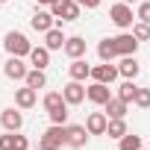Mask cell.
<instances>
[{
	"mask_svg": "<svg viewBox=\"0 0 150 150\" xmlns=\"http://www.w3.org/2000/svg\"><path fill=\"white\" fill-rule=\"evenodd\" d=\"M62 144H68V129L62 124H50L38 138V150H59Z\"/></svg>",
	"mask_w": 150,
	"mask_h": 150,
	"instance_id": "obj_1",
	"label": "cell"
},
{
	"mask_svg": "<svg viewBox=\"0 0 150 150\" xmlns=\"http://www.w3.org/2000/svg\"><path fill=\"white\" fill-rule=\"evenodd\" d=\"M3 47H6V53H9V56H30V50H33L30 38H27L24 33H18V30L6 33V38H3Z\"/></svg>",
	"mask_w": 150,
	"mask_h": 150,
	"instance_id": "obj_2",
	"label": "cell"
},
{
	"mask_svg": "<svg viewBox=\"0 0 150 150\" xmlns=\"http://www.w3.org/2000/svg\"><path fill=\"white\" fill-rule=\"evenodd\" d=\"M50 12H53L56 21H77L80 12H83V6L77 3V0H56V3L50 6Z\"/></svg>",
	"mask_w": 150,
	"mask_h": 150,
	"instance_id": "obj_3",
	"label": "cell"
},
{
	"mask_svg": "<svg viewBox=\"0 0 150 150\" xmlns=\"http://www.w3.org/2000/svg\"><path fill=\"white\" fill-rule=\"evenodd\" d=\"M118 77H121V71H118V65H112V62H100V65L91 68V80H94V83H106V86H112Z\"/></svg>",
	"mask_w": 150,
	"mask_h": 150,
	"instance_id": "obj_4",
	"label": "cell"
},
{
	"mask_svg": "<svg viewBox=\"0 0 150 150\" xmlns=\"http://www.w3.org/2000/svg\"><path fill=\"white\" fill-rule=\"evenodd\" d=\"M109 18H112V24L115 27H121V30H132V9H129V3H115L112 9H109Z\"/></svg>",
	"mask_w": 150,
	"mask_h": 150,
	"instance_id": "obj_5",
	"label": "cell"
},
{
	"mask_svg": "<svg viewBox=\"0 0 150 150\" xmlns=\"http://www.w3.org/2000/svg\"><path fill=\"white\" fill-rule=\"evenodd\" d=\"M62 94H65L68 106H80V103L86 100V86H83L80 80H71V83L62 86Z\"/></svg>",
	"mask_w": 150,
	"mask_h": 150,
	"instance_id": "obj_6",
	"label": "cell"
},
{
	"mask_svg": "<svg viewBox=\"0 0 150 150\" xmlns=\"http://www.w3.org/2000/svg\"><path fill=\"white\" fill-rule=\"evenodd\" d=\"M3 74L9 80H27V65H24V56H9L6 65H3Z\"/></svg>",
	"mask_w": 150,
	"mask_h": 150,
	"instance_id": "obj_7",
	"label": "cell"
},
{
	"mask_svg": "<svg viewBox=\"0 0 150 150\" xmlns=\"http://www.w3.org/2000/svg\"><path fill=\"white\" fill-rule=\"evenodd\" d=\"M138 44H141V41H138L132 33H121V35H115V47H118V56H135Z\"/></svg>",
	"mask_w": 150,
	"mask_h": 150,
	"instance_id": "obj_8",
	"label": "cell"
},
{
	"mask_svg": "<svg viewBox=\"0 0 150 150\" xmlns=\"http://www.w3.org/2000/svg\"><path fill=\"white\" fill-rule=\"evenodd\" d=\"M68 129V147H74V150H80V147H86L88 144V129L86 127H80V124H71V127H65Z\"/></svg>",
	"mask_w": 150,
	"mask_h": 150,
	"instance_id": "obj_9",
	"label": "cell"
},
{
	"mask_svg": "<svg viewBox=\"0 0 150 150\" xmlns=\"http://www.w3.org/2000/svg\"><path fill=\"white\" fill-rule=\"evenodd\" d=\"M86 97H88L91 103H97V106H106L109 97H112V91H109L106 83H91V86L86 88Z\"/></svg>",
	"mask_w": 150,
	"mask_h": 150,
	"instance_id": "obj_10",
	"label": "cell"
},
{
	"mask_svg": "<svg viewBox=\"0 0 150 150\" xmlns=\"http://www.w3.org/2000/svg\"><path fill=\"white\" fill-rule=\"evenodd\" d=\"M106 127H109V115L106 112H91L86 118V129L91 135H106Z\"/></svg>",
	"mask_w": 150,
	"mask_h": 150,
	"instance_id": "obj_11",
	"label": "cell"
},
{
	"mask_svg": "<svg viewBox=\"0 0 150 150\" xmlns=\"http://www.w3.org/2000/svg\"><path fill=\"white\" fill-rule=\"evenodd\" d=\"M0 124H3V129H9V132H18L24 127V115L18 109H3L0 112Z\"/></svg>",
	"mask_w": 150,
	"mask_h": 150,
	"instance_id": "obj_12",
	"label": "cell"
},
{
	"mask_svg": "<svg viewBox=\"0 0 150 150\" xmlns=\"http://www.w3.org/2000/svg\"><path fill=\"white\" fill-rule=\"evenodd\" d=\"M62 50H65L68 59H83V56H86V38H83V35H71Z\"/></svg>",
	"mask_w": 150,
	"mask_h": 150,
	"instance_id": "obj_13",
	"label": "cell"
},
{
	"mask_svg": "<svg viewBox=\"0 0 150 150\" xmlns=\"http://www.w3.org/2000/svg\"><path fill=\"white\" fill-rule=\"evenodd\" d=\"M68 74H71V80H80V83H86V80L91 77V65H88L86 59H71V65H68Z\"/></svg>",
	"mask_w": 150,
	"mask_h": 150,
	"instance_id": "obj_14",
	"label": "cell"
},
{
	"mask_svg": "<svg viewBox=\"0 0 150 150\" xmlns=\"http://www.w3.org/2000/svg\"><path fill=\"white\" fill-rule=\"evenodd\" d=\"M118 71H121V77H124V80H135L138 74H141V65H138V59H135V56H121Z\"/></svg>",
	"mask_w": 150,
	"mask_h": 150,
	"instance_id": "obj_15",
	"label": "cell"
},
{
	"mask_svg": "<svg viewBox=\"0 0 150 150\" xmlns=\"http://www.w3.org/2000/svg\"><path fill=\"white\" fill-rule=\"evenodd\" d=\"M53 12H35L33 18H30V27L35 30V33H47V30H53Z\"/></svg>",
	"mask_w": 150,
	"mask_h": 150,
	"instance_id": "obj_16",
	"label": "cell"
},
{
	"mask_svg": "<svg viewBox=\"0 0 150 150\" xmlns=\"http://www.w3.org/2000/svg\"><path fill=\"white\" fill-rule=\"evenodd\" d=\"M15 103H18V109H33L35 106V88H30V86L15 88Z\"/></svg>",
	"mask_w": 150,
	"mask_h": 150,
	"instance_id": "obj_17",
	"label": "cell"
},
{
	"mask_svg": "<svg viewBox=\"0 0 150 150\" xmlns=\"http://www.w3.org/2000/svg\"><path fill=\"white\" fill-rule=\"evenodd\" d=\"M65 41H68V38H65V33H62V30H56V27L44 33V47H47V50H62V47H65Z\"/></svg>",
	"mask_w": 150,
	"mask_h": 150,
	"instance_id": "obj_18",
	"label": "cell"
},
{
	"mask_svg": "<svg viewBox=\"0 0 150 150\" xmlns=\"http://www.w3.org/2000/svg\"><path fill=\"white\" fill-rule=\"evenodd\" d=\"M30 65L44 71V68L50 65V50H47L44 44H41V47H33V50H30Z\"/></svg>",
	"mask_w": 150,
	"mask_h": 150,
	"instance_id": "obj_19",
	"label": "cell"
},
{
	"mask_svg": "<svg viewBox=\"0 0 150 150\" xmlns=\"http://www.w3.org/2000/svg\"><path fill=\"white\" fill-rule=\"evenodd\" d=\"M97 56H100V62H115V56H118L115 38H103V41L97 44Z\"/></svg>",
	"mask_w": 150,
	"mask_h": 150,
	"instance_id": "obj_20",
	"label": "cell"
},
{
	"mask_svg": "<svg viewBox=\"0 0 150 150\" xmlns=\"http://www.w3.org/2000/svg\"><path fill=\"white\" fill-rule=\"evenodd\" d=\"M127 106H129L127 100H121V97H109V103L103 106V112H106L109 118H124V115H127Z\"/></svg>",
	"mask_w": 150,
	"mask_h": 150,
	"instance_id": "obj_21",
	"label": "cell"
},
{
	"mask_svg": "<svg viewBox=\"0 0 150 150\" xmlns=\"http://www.w3.org/2000/svg\"><path fill=\"white\" fill-rule=\"evenodd\" d=\"M135 94H138V86H135V80H124V83L118 86V97H121V100H127V103H135Z\"/></svg>",
	"mask_w": 150,
	"mask_h": 150,
	"instance_id": "obj_22",
	"label": "cell"
},
{
	"mask_svg": "<svg viewBox=\"0 0 150 150\" xmlns=\"http://www.w3.org/2000/svg\"><path fill=\"white\" fill-rule=\"evenodd\" d=\"M129 129H127V121L124 118H109V127H106V135L109 138H124Z\"/></svg>",
	"mask_w": 150,
	"mask_h": 150,
	"instance_id": "obj_23",
	"label": "cell"
},
{
	"mask_svg": "<svg viewBox=\"0 0 150 150\" xmlns=\"http://www.w3.org/2000/svg\"><path fill=\"white\" fill-rule=\"evenodd\" d=\"M24 83H27L30 88H35V91H38V88H44V86H47V77H44V71H41V68H33V71L27 74V80H24Z\"/></svg>",
	"mask_w": 150,
	"mask_h": 150,
	"instance_id": "obj_24",
	"label": "cell"
},
{
	"mask_svg": "<svg viewBox=\"0 0 150 150\" xmlns=\"http://www.w3.org/2000/svg\"><path fill=\"white\" fill-rule=\"evenodd\" d=\"M144 144H141V135H135V132H127L124 138H118V150H141Z\"/></svg>",
	"mask_w": 150,
	"mask_h": 150,
	"instance_id": "obj_25",
	"label": "cell"
},
{
	"mask_svg": "<svg viewBox=\"0 0 150 150\" xmlns=\"http://www.w3.org/2000/svg\"><path fill=\"white\" fill-rule=\"evenodd\" d=\"M68 100H65V94L62 91H47L44 94V109L47 112H53V109H59V106H65Z\"/></svg>",
	"mask_w": 150,
	"mask_h": 150,
	"instance_id": "obj_26",
	"label": "cell"
},
{
	"mask_svg": "<svg viewBox=\"0 0 150 150\" xmlns=\"http://www.w3.org/2000/svg\"><path fill=\"white\" fill-rule=\"evenodd\" d=\"M47 115H50V124H62V127H68V103L59 106V109H53V112H47Z\"/></svg>",
	"mask_w": 150,
	"mask_h": 150,
	"instance_id": "obj_27",
	"label": "cell"
},
{
	"mask_svg": "<svg viewBox=\"0 0 150 150\" xmlns=\"http://www.w3.org/2000/svg\"><path fill=\"white\" fill-rule=\"evenodd\" d=\"M132 35H135L138 41H150V24H144V21L132 24Z\"/></svg>",
	"mask_w": 150,
	"mask_h": 150,
	"instance_id": "obj_28",
	"label": "cell"
},
{
	"mask_svg": "<svg viewBox=\"0 0 150 150\" xmlns=\"http://www.w3.org/2000/svg\"><path fill=\"white\" fill-rule=\"evenodd\" d=\"M15 141H18V132L6 129V135H0V150H15Z\"/></svg>",
	"mask_w": 150,
	"mask_h": 150,
	"instance_id": "obj_29",
	"label": "cell"
},
{
	"mask_svg": "<svg viewBox=\"0 0 150 150\" xmlns=\"http://www.w3.org/2000/svg\"><path fill=\"white\" fill-rule=\"evenodd\" d=\"M135 106H138V109H150V88H138V94H135Z\"/></svg>",
	"mask_w": 150,
	"mask_h": 150,
	"instance_id": "obj_30",
	"label": "cell"
},
{
	"mask_svg": "<svg viewBox=\"0 0 150 150\" xmlns=\"http://www.w3.org/2000/svg\"><path fill=\"white\" fill-rule=\"evenodd\" d=\"M135 18H138V21H144V24H150V0L138 3V12H135Z\"/></svg>",
	"mask_w": 150,
	"mask_h": 150,
	"instance_id": "obj_31",
	"label": "cell"
},
{
	"mask_svg": "<svg viewBox=\"0 0 150 150\" xmlns=\"http://www.w3.org/2000/svg\"><path fill=\"white\" fill-rule=\"evenodd\" d=\"M77 3H80L83 9H97V6H100V0H77Z\"/></svg>",
	"mask_w": 150,
	"mask_h": 150,
	"instance_id": "obj_32",
	"label": "cell"
},
{
	"mask_svg": "<svg viewBox=\"0 0 150 150\" xmlns=\"http://www.w3.org/2000/svg\"><path fill=\"white\" fill-rule=\"evenodd\" d=\"M35 3H38V6H53L56 0H35Z\"/></svg>",
	"mask_w": 150,
	"mask_h": 150,
	"instance_id": "obj_33",
	"label": "cell"
},
{
	"mask_svg": "<svg viewBox=\"0 0 150 150\" xmlns=\"http://www.w3.org/2000/svg\"><path fill=\"white\" fill-rule=\"evenodd\" d=\"M121 3H135V0H121Z\"/></svg>",
	"mask_w": 150,
	"mask_h": 150,
	"instance_id": "obj_34",
	"label": "cell"
},
{
	"mask_svg": "<svg viewBox=\"0 0 150 150\" xmlns=\"http://www.w3.org/2000/svg\"><path fill=\"white\" fill-rule=\"evenodd\" d=\"M0 3H6V0H0Z\"/></svg>",
	"mask_w": 150,
	"mask_h": 150,
	"instance_id": "obj_35",
	"label": "cell"
},
{
	"mask_svg": "<svg viewBox=\"0 0 150 150\" xmlns=\"http://www.w3.org/2000/svg\"><path fill=\"white\" fill-rule=\"evenodd\" d=\"M141 150H144V147H141Z\"/></svg>",
	"mask_w": 150,
	"mask_h": 150,
	"instance_id": "obj_36",
	"label": "cell"
}]
</instances>
